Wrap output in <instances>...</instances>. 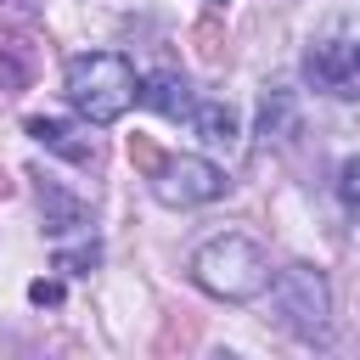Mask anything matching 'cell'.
I'll return each mask as SVG.
<instances>
[{"instance_id":"cell-1","label":"cell","mask_w":360,"mask_h":360,"mask_svg":"<svg viewBox=\"0 0 360 360\" xmlns=\"http://www.w3.org/2000/svg\"><path fill=\"white\" fill-rule=\"evenodd\" d=\"M62 90H68V107H73L84 124H118V118L135 107L141 79H135L129 56H118V51H84V56L68 62Z\"/></svg>"},{"instance_id":"cell-2","label":"cell","mask_w":360,"mask_h":360,"mask_svg":"<svg viewBox=\"0 0 360 360\" xmlns=\"http://www.w3.org/2000/svg\"><path fill=\"white\" fill-rule=\"evenodd\" d=\"M191 281L208 292V298H225V304H248L270 287V259L259 242L225 231V236H208L197 253H191Z\"/></svg>"},{"instance_id":"cell-3","label":"cell","mask_w":360,"mask_h":360,"mask_svg":"<svg viewBox=\"0 0 360 360\" xmlns=\"http://www.w3.org/2000/svg\"><path fill=\"white\" fill-rule=\"evenodd\" d=\"M270 304H276V321L298 338H326V321H332V292H326V276L309 270V264H287L270 276Z\"/></svg>"},{"instance_id":"cell-4","label":"cell","mask_w":360,"mask_h":360,"mask_svg":"<svg viewBox=\"0 0 360 360\" xmlns=\"http://www.w3.org/2000/svg\"><path fill=\"white\" fill-rule=\"evenodd\" d=\"M152 197L158 202H169V208H197V202H214V197H225V169L219 163H208V158H163L152 174Z\"/></svg>"},{"instance_id":"cell-5","label":"cell","mask_w":360,"mask_h":360,"mask_svg":"<svg viewBox=\"0 0 360 360\" xmlns=\"http://www.w3.org/2000/svg\"><path fill=\"white\" fill-rule=\"evenodd\" d=\"M304 73H309L321 90H332V96H360V39L343 34V39H321V45H309Z\"/></svg>"},{"instance_id":"cell-6","label":"cell","mask_w":360,"mask_h":360,"mask_svg":"<svg viewBox=\"0 0 360 360\" xmlns=\"http://www.w3.org/2000/svg\"><path fill=\"white\" fill-rule=\"evenodd\" d=\"M135 101H146L152 112H163V118H191V84L180 79V73H152V79H141V96Z\"/></svg>"},{"instance_id":"cell-7","label":"cell","mask_w":360,"mask_h":360,"mask_svg":"<svg viewBox=\"0 0 360 360\" xmlns=\"http://www.w3.org/2000/svg\"><path fill=\"white\" fill-rule=\"evenodd\" d=\"M191 129H197L208 146H219V152H236V146H242L236 107H225V101H197V107H191Z\"/></svg>"},{"instance_id":"cell-8","label":"cell","mask_w":360,"mask_h":360,"mask_svg":"<svg viewBox=\"0 0 360 360\" xmlns=\"http://www.w3.org/2000/svg\"><path fill=\"white\" fill-rule=\"evenodd\" d=\"M28 135H34L45 152H62V158H73V163H90V158H96V146L79 141L62 118H28Z\"/></svg>"},{"instance_id":"cell-9","label":"cell","mask_w":360,"mask_h":360,"mask_svg":"<svg viewBox=\"0 0 360 360\" xmlns=\"http://www.w3.org/2000/svg\"><path fill=\"white\" fill-rule=\"evenodd\" d=\"M39 208H45V231H73V225H84V208H79L68 191H56V186H39Z\"/></svg>"},{"instance_id":"cell-10","label":"cell","mask_w":360,"mask_h":360,"mask_svg":"<svg viewBox=\"0 0 360 360\" xmlns=\"http://www.w3.org/2000/svg\"><path fill=\"white\" fill-rule=\"evenodd\" d=\"M191 45H197V56H202L208 68H219V62L231 56V39H225V22H219V17H202V22L191 28Z\"/></svg>"},{"instance_id":"cell-11","label":"cell","mask_w":360,"mask_h":360,"mask_svg":"<svg viewBox=\"0 0 360 360\" xmlns=\"http://www.w3.org/2000/svg\"><path fill=\"white\" fill-rule=\"evenodd\" d=\"M259 129H264V141H270V135L281 141V135L292 129V96H287V90H270V96H264V107H259Z\"/></svg>"},{"instance_id":"cell-12","label":"cell","mask_w":360,"mask_h":360,"mask_svg":"<svg viewBox=\"0 0 360 360\" xmlns=\"http://www.w3.org/2000/svg\"><path fill=\"white\" fill-rule=\"evenodd\" d=\"M338 197H343L349 219L360 225V158H349V163H343V174H338Z\"/></svg>"},{"instance_id":"cell-13","label":"cell","mask_w":360,"mask_h":360,"mask_svg":"<svg viewBox=\"0 0 360 360\" xmlns=\"http://www.w3.org/2000/svg\"><path fill=\"white\" fill-rule=\"evenodd\" d=\"M96 264H101V248H96V242L62 248V253H56V270H73V276H84V270H96Z\"/></svg>"},{"instance_id":"cell-14","label":"cell","mask_w":360,"mask_h":360,"mask_svg":"<svg viewBox=\"0 0 360 360\" xmlns=\"http://www.w3.org/2000/svg\"><path fill=\"white\" fill-rule=\"evenodd\" d=\"M129 163H135L141 174H152V169L163 163V152H158V146H152L146 135H129Z\"/></svg>"},{"instance_id":"cell-15","label":"cell","mask_w":360,"mask_h":360,"mask_svg":"<svg viewBox=\"0 0 360 360\" xmlns=\"http://www.w3.org/2000/svg\"><path fill=\"white\" fill-rule=\"evenodd\" d=\"M28 298H34V304H62V287H56V281H34Z\"/></svg>"},{"instance_id":"cell-16","label":"cell","mask_w":360,"mask_h":360,"mask_svg":"<svg viewBox=\"0 0 360 360\" xmlns=\"http://www.w3.org/2000/svg\"><path fill=\"white\" fill-rule=\"evenodd\" d=\"M0 197H11V180H6V169H0Z\"/></svg>"}]
</instances>
